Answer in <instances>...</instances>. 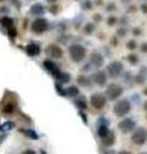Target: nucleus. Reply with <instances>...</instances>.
I'll list each match as a JSON object with an SVG mask.
<instances>
[{"instance_id": "f3484780", "label": "nucleus", "mask_w": 147, "mask_h": 154, "mask_svg": "<svg viewBox=\"0 0 147 154\" xmlns=\"http://www.w3.org/2000/svg\"><path fill=\"white\" fill-rule=\"evenodd\" d=\"M64 91H66V95L70 96V98H75V96L79 95V89L76 86H68Z\"/></svg>"}, {"instance_id": "4c0bfd02", "label": "nucleus", "mask_w": 147, "mask_h": 154, "mask_svg": "<svg viewBox=\"0 0 147 154\" xmlns=\"http://www.w3.org/2000/svg\"><path fill=\"white\" fill-rule=\"evenodd\" d=\"M23 154H35V152H34V150H26Z\"/></svg>"}, {"instance_id": "ddd939ff", "label": "nucleus", "mask_w": 147, "mask_h": 154, "mask_svg": "<svg viewBox=\"0 0 147 154\" xmlns=\"http://www.w3.org/2000/svg\"><path fill=\"white\" fill-rule=\"evenodd\" d=\"M44 7H43V4L40 3H38V4H34V5L31 7V9H30V13H31L32 16H35V17H39V16H43L44 14Z\"/></svg>"}, {"instance_id": "a18cd8bd", "label": "nucleus", "mask_w": 147, "mask_h": 154, "mask_svg": "<svg viewBox=\"0 0 147 154\" xmlns=\"http://www.w3.org/2000/svg\"><path fill=\"white\" fill-rule=\"evenodd\" d=\"M141 154H147V153H141Z\"/></svg>"}, {"instance_id": "37998d69", "label": "nucleus", "mask_w": 147, "mask_h": 154, "mask_svg": "<svg viewBox=\"0 0 147 154\" xmlns=\"http://www.w3.org/2000/svg\"><path fill=\"white\" fill-rule=\"evenodd\" d=\"M41 154H46V153H45L44 150H41Z\"/></svg>"}, {"instance_id": "f704fd0d", "label": "nucleus", "mask_w": 147, "mask_h": 154, "mask_svg": "<svg viewBox=\"0 0 147 154\" xmlns=\"http://www.w3.org/2000/svg\"><path fill=\"white\" fill-rule=\"evenodd\" d=\"M102 19V17H101V14H94V21H96V22H97V21H98V22H99V21H101Z\"/></svg>"}, {"instance_id": "0eeeda50", "label": "nucleus", "mask_w": 147, "mask_h": 154, "mask_svg": "<svg viewBox=\"0 0 147 154\" xmlns=\"http://www.w3.org/2000/svg\"><path fill=\"white\" fill-rule=\"evenodd\" d=\"M90 104L93 105V108L96 109H102L106 105V96L101 93H94L92 98H90Z\"/></svg>"}, {"instance_id": "c85d7f7f", "label": "nucleus", "mask_w": 147, "mask_h": 154, "mask_svg": "<svg viewBox=\"0 0 147 154\" xmlns=\"http://www.w3.org/2000/svg\"><path fill=\"white\" fill-rule=\"evenodd\" d=\"M13 127V123L12 122H7V123H4V125H3V130L4 131H8V130H10V128Z\"/></svg>"}, {"instance_id": "f8f14e48", "label": "nucleus", "mask_w": 147, "mask_h": 154, "mask_svg": "<svg viewBox=\"0 0 147 154\" xmlns=\"http://www.w3.org/2000/svg\"><path fill=\"white\" fill-rule=\"evenodd\" d=\"M92 81L98 86H103L107 82V73L103 71H97L92 75Z\"/></svg>"}, {"instance_id": "9d476101", "label": "nucleus", "mask_w": 147, "mask_h": 154, "mask_svg": "<svg viewBox=\"0 0 147 154\" xmlns=\"http://www.w3.org/2000/svg\"><path fill=\"white\" fill-rule=\"evenodd\" d=\"M45 54L48 55V57L53 58V59H59V58H62L63 51H62V49L59 48L58 45H56V44H50V45L48 46V48L45 49Z\"/></svg>"}, {"instance_id": "6e6552de", "label": "nucleus", "mask_w": 147, "mask_h": 154, "mask_svg": "<svg viewBox=\"0 0 147 154\" xmlns=\"http://www.w3.org/2000/svg\"><path fill=\"white\" fill-rule=\"evenodd\" d=\"M118 127H119V130L122 132L128 134V132H130V131H133L136 128V121L133 118H124V119H122V121L119 122Z\"/></svg>"}, {"instance_id": "7c9ffc66", "label": "nucleus", "mask_w": 147, "mask_h": 154, "mask_svg": "<svg viewBox=\"0 0 147 154\" xmlns=\"http://www.w3.org/2000/svg\"><path fill=\"white\" fill-rule=\"evenodd\" d=\"M118 35L120 37H124L125 35H127V30H125V28H119L118 30Z\"/></svg>"}, {"instance_id": "2eb2a0df", "label": "nucleus", "mask_w": 147, "mask_h": 154, "mask_svg": "<svg viewBox=\"0 0 147 154\" xmlns=\"http://www.w3.org/2000/svg\"><path fill=\"white\" fill-rule=\"evenodd\" d=\"M115 143V135H114V132H109L105 138L102 139V144L105 145V147H111L112 144Z\"/></svg>"}, {"instance_id": "9b49d317", "label": "nucleus", "mask_w": 147, "mask_h": 154, "mask_svg": "<svg viewBox=\"0 0 147 154\" xmlns=\"http://www.w3.org/2000/svg\"><path fill=\"white\" fill-rule=\"evenodd\" d=\"M43 66H44V68L49 72V73H52L54 76V78H58V76L61 75V71L58 70L57 64H56L53 61H50V59H45V61L43 62Z\"/></svg>"}, {"instance_id": "dca6fc26", "label": "nucleus", "mask_w": 147, "mask_h": 154, "mask_svg": "<svg viewBox=\"0 0 147 154\" xmlns=\"http://www.w3.org/2000/svg\"><path fill=\"white\" fill-rule=\"evenodd\" d=\"M92 77H88V76H80L77 78V84L81 85V86H85V87H90L92 86Z\"/></svg>"}, {"instance_id": "c756f323", "label": "nucleus", "mask_w": 147, "mask_h": 154, "mask_svg": "<svg viewBox=\"0 0 147 154\" xmlns=\"http://www.w3.org/2000/svg\"><path fill=\"white\" fill-rule=\"evenodd\" d=\"M115 4L114 3H110V4H107V7H106V10L107 12H112V10H115Z\"/></svg>"}, {"instance_id": "58836bf2", "label": "nucleus", "mask_w": 147, "mask_h": 154, "mask_svg": "<svg viewBox=\"0 0 147 154\" xmlns=\"http://www.w3.org/2000/svg\"><path fill=\"white\" fill-rule=\"evenodd\" d=\"M119 154H132L130 152H127V150H123V152H120Z\"/></svg>"}, {"instance_id": "423d86ee", "label": "nucleus", "mask_w": 147, "mask_h": 154, "mask_svg": "<svg viewBox=\"0 0 147 154\" xmlns=\"http://www.w3.org/2000/svg\"><path fill=\"white\" fill-rule=\"evenodd\" d=\"M132 141L137 145H142L147 141V130L145 127H140L133 132L132 135Z\"/></svg>"}, {"instance_id": "393cba45", "label": "nucleus", "mask_w": 147, "mask_h": 154, "mask_svg": "<svg viewBox=\"0 0 147 154\" xmlns=\"http://www.w3.org/2000/svg\"><path fill=\"white\" fill-rule=\"evenodd\" d=\"M23 132H25V134H26V135H27V136H28V138H30V139H34V140H36V139L39 138V135L36 134V132H34L32 130H25Z\"/></svg>"}, {"instance_id": "e433bc0d", "label": "nucleus", "mask_w": 147, "mask_h": 154, "mask_svg": "<svg viewBox=\"0 0 147 154\" xmlns=\"http://www.w3.org/2000/svg\"><path fill=\"white\" fill-rule=\"evenodd\" d=\"M133 32H134V35H138V33H141V30L140 28H134V31Z\"/></svg>"}, {"instance_id": "c9c22d12", "label": "nucleus", "mask_w": 147, "mask_h": 154, "mask_svg": "<svg viewBox=\"0 0 147 154\" xmlns=\"http://www.w3.org/2000/svg\"><path fill=\"white\" fill-rule=\"evenodd\" d=\"M141 8H142V12H145V13H147V5H146V4H143V5H142Z\"/></svg>"}, {"instance_id": "5701e85b", "label": "nucleus", "mask_w": 147, "mask_h": 154, "mask_svg": "<svg viewBox=\"0 0 147 154\" xmlns=\"http://www.w3.org/2000/svg\"><path fill=\"white\" fill-rule=\"evenodd\" d=\"M127 59H128V62L132 63V64H137L138 63V55L137 54H129L127 57Z\"/></svg>"}, {"instance_id": "2f4dec72", "label": "nucleus", "mask_w": 147, "mask_h": 154, "mask_svg": "<svg viewBox=\"0 0 147 154\" xmlns=\"http://www.w3.org/2000/svg\"><path fill=\"white\" fill-rule=\"evenodd\" d=\"M125 82H129V81H132L133 80V76H132V73L130 72H127V73H125Z\"/></svg>"}, {"instance_id": "6ab92c4d", "label": "nucleus", "mask_w": 147, "mask_h": 154, "mask_svg": "<svg viewBox=\"0 0 147 154\" xmlns=\"http://www.w3.org/2000/svg\"><path fill=\"white\" fill-rule=\"evenodd\" d=\"M75 104H76V107L79 109H85L86 108V101H85V99H84L83 96L77 98V99L75 100Z\"/></svg>"}, {"instance_id": "c03bdc74", "label": "nucleus", "mask_w": 147, "mask_h": 154, "mask_svg": "<svg viewBox=\"0 0 147 154\" xmlns=\"http://www.w3.org/2000/svg\"><path fill=\"white\" fill-rule=\"evenodd\" d=\"M145 93H146V94H147V89H146V90H145Z\"/></svg>"}, {"instance_id": "4be33fe9", "label": "nucleus", "mask_w": 147, "mask_h": 154, "mask_svg": "<svg viewBox=\"0 0 147 154\" xmlns=\"http://www.w3.org/2000/svg\"><path fill=\"white\" fill-rule=\"evenodd\" d=\"M81 8H83L84 10H86V9H92L93 8V3H92V0H84L83 1V4H81Z\"/></svg>"}, {"instance_id": "7ed1b4c3", "label": "nucleus", "mask_w": 147, "mask_h": 154, "mask_svg": "<svg viewBox=\"0 0 147 154\" xmlns=\"http://www.w3.org/2000/svg\"><path fill=\"white\" fill-rule=\"evenodd\" d=\"M124 89L123 86H120L119 84H110L109 86L106 87V99L109 100H116L118 98H120L123 95Z\"/></svg>"}, {"instance_id": "f03ea898", "label": "nucleus", "mask_w": 147, "mask_h": 154, "mask_svg": "<svg viewBox=\"0 0 147 154\" xmlns=\"http://www.w3.org/2000/svg\"><path fill=\"white\" fill-rule=\"evenodd\" d=\"M132 109V104L128 99H122L119 100L114 107V113L118 115V117H124L127 115Z\"/></svg>"}, {"instance_id": "4468645a", "label": "nucleus", "mask_w": 147, "mask_h": 154, "mask_svg": "<svg viewBox=\"0 0 147 154\" xmlns=\"http://www.w3.org/2000/svg\"><path fill=\"white\" fill-rule=\"evenodd\" d=\"M26 53H27L30 57H35V55L40 53V46L36 44H30V45H27V48H26Z\"/></svg>"}, {"instance_id": "473e14b6", "label": "nucleus", "mask_w": 147, "mask_h": 154, "mask_svg": "<svg viewBox=\"0 0 147 154\" xmlns=\"http://www.w3.org/2000/svg\"><path fill=\"white\" fill-rule=\"evenodd\" d=\"M115 22H116V18H115V17H110V18L107 19V23H109L110 26H114Z\"/></svg>"}, {"instance_id": "b1692460", "label": "nucleus", "mask_w": 147, "mask_h": 154, "mask_svg": "<svg viewBox=\"0 0 147 154\" xmlns=\"http://www.w3.org/2000/svg\"><path fill=\"white\" fill-rule=\"evenodd\" d=\"M93 31H94V24L93 23H86L85 27H84V32L90 35V33H93Z\"/></svg>"}, {"instance_id": "412c9836", "label": "nucleus", "mask_w": 147, "mask_h": 154, "mask_svg": "<svg viewBox=\"0 0 147 154\" xmlns=\"http://www.w3.org/2000/svg\"><path fill=\"white\" fill-rule=\"evenodd\" d=\"M3 112L5 113V114H10V113H13V112H14V105L10 104V103H9V104H7V105L3 108Z\"/></svg>"}, {"instance_id": "1a4fd4ad", "label": "nucleus", "mask_w": 147, "mask_h": 154, "mask_svg": "<svg viewBox=\"0 0 147 154\" xmlns=\"http://www.w3.org/2000/svg\"><path fill=\"white\" fill-rule=\"evenodd\" d=\"M89 64L96 68H99L105 64V57H103L102 53H99L98 50H94L89 57Z\"/></svg>"}, {"instance_id": "72a5a7b5", "label": "nucleus", "mask_w": 147, "mask_h": 154, "mask_svg": "<svg viewBox=\"0 0 147 154\" xmlns=\"http://www.w3.org/2000/svg\"><path fill=\"white\" fill-rule=\"evenodd\" d=\"M141 51L142 53H147V42H143V44L141 45Z\"/></svg>"}, {"instance_id": "a878e982", "label": "nucleus", "mask_w": 147, "mask_h": 154, "mask_svg": "<svg viewBox=\"0 0 147 154\" xmlns=\"http://www.w3.org/2000/svg\"><path fill=\"white\" fill-rule=\"evenodd\" d=\"M134 80H136V82L137 84H145V81H146V77H145V75H142V73H138L136 77H134Z\"/></svg>"}, {"instance_id": "a19ab883", "label": "nucleus", "mask_w": 147, "mask_h": 154, "mask_svg": "<svg viewBox=\"0 0 147 154\" xmlns=\"http://www.w3.org/2000/svg\"><path fill=\"white\" fill-rule=\"evenodd\" d=\"M46 1H50V3H54V1H57V0H46Z\"/></svg>"}, {"instance_id": "aec40b11", "label": "nucleus", "mask_w": 147, "mask_h": 154, "mask_svg": "<svg viewBox=\"0 0 147 154\" xmlns=\"http://www.w3.org/2000/svg\"><path fill=\"white\" fill-rule=\"evenodd\" d=\"M57 80H58L61 84H66V82H68V81H70V75L61 72V75L58 76V78H57Z\"/></svg>"}, {"instance_id": "ea45409f", "label": "nucleus", "mask_w": 147, "mask_h": 154, "mask_svg": "<svg viewBox=\"0 0 147 154\" xmlns=\"http://www.w3.org/2000/svg\"><path fill=\"white\" fill-rule=\"evenodd\" d=\"M12 1H13V3H16V4H17V7H21V5H20L21 3L18 1V0H12Z\"/></svg>"}, {"instance_id": "bb28decb", "label": "nucleus", "mask_w": 147, "mask_h": 154, "mask_svg": "<svg viewBox=\"0 0 147 154\" xmlns=\"http://www.w3.org/2000/svg\"><path fill=\"white\" fill-rule=\"evenodd\" d=\"M8 35H9V37L12 38V40L17 36V30H16L14 26H13V27H10V28H8Z\"/></svg>"}, {"instance_id": "f257e3e1", "label": "nucleus", "mask_w": 147, "mask_h": 154, "mask_svg": "<svg viewBox=\"0 0 147 154\" xmlns=\"http://www.w3.org/2000/svg\"><path fill=\"white\" fill-rule=\"evenodd\" d=\"M68 54L74 63H80L85 59L86 55V49L81 44H72L68 48Z\"/></svg>"}, {"instance_id": "20e7f679", "label": "nucleus", "mask_w": 147, "mask_h": 154, "mask_svg": "<svg viewBox=\"0 0 147 154\" xmlns=\"http://www.w3.org/2000/svg\"><path fill=\"white\" fill-rule=\"evenodd\" d=\"M123 70H124L123 62L114 61L107 66V75L110 76V78H118V77L123 73Z\"/></svg>"}, {"instance_id": "cd10ccee", "label": "nucleus", "mask_w": 147, "mask_h": 154, "mask_svg": "<svg viewBox=\"0 0 147 154\" xmlns=\"http://www.w3.org/2000/svg\"><path fill=\"white\" fill-rule=\"evenodd\" d=\"M127 48H128L129 50H134V49L137 48V42H136L134 40L128 41V42H127Z\"/></svg>"}, {"instance_id": "79ce46f5", "label": "nucleus", "mask_w": 147, "mask_h": 154, "mask_svg": "<svg viewBox=\"0 0 147 154\" xmlns=\"http://www.w3.org/2000/svg\"><path fill=\"white\" fill-rule=\"evenodd\" d=\"M145 109H146V110H147V101H146V103H145Z\"/></svg>"}, {"instance_id": "39448f33", "label": "nucleus", "mask_w": 147, "mask_h": 154, "mask_svg": "<svg viewBox=\"0 0 147 154\" xmlns=\"http://www.w3.org/2000/svg\"><path fill=\"white\" fill-rule=\"evenodd\" d=\"M49 28V22L45 18H36L31 23V30L34 33H43Z\"/></svg>"}, {"instance_id": "a211bd4d", "label": "nucleus", "mask_w": 147, "mask_h": 154, "mask_svg": "<svg viewBox=\"0 0 147 154\" xmlns=\"http://www.w3.org/2000/svg\"><path fill=\"white\" fill-rule=\"evenodd\" d=\"M2 24L4 26V27H7V30L14 26V23H13V19H10L9 17H3V18H2Z\"/></svg>"}]
</instances>
